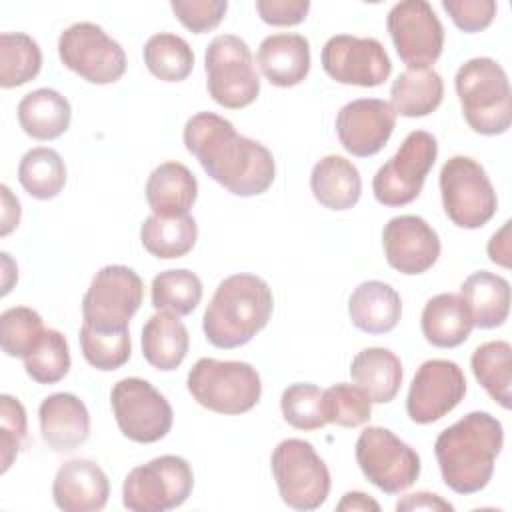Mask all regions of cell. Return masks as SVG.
Listing matches in <instances>:
<instances>
[{
	"instance_id": "obj_31",
	"label": "cell",
	"mask_w": 512,
	"mask_h": 512,
	"mask_svg": "<svg viewBox=\"0 0 512 512\" xmlns=\"http://www.w3.org/2000/svg\"><path fill=\"white\" fill-rule=\"evenodd\" d=\"M444 98L442 76L432 68H408L392 82L390 106L406 118L432 114Z\"/></svg>"
},
{
	"instance_id": "obj_28",
	"label": "cell",
	"mask_w": 512,
	"mask_h": 512,
	"mask_svg": "<svg viewBox=\"0 0 512 512\" xmlns=\"http://www.w3.org/2000/svg\"><path fill=\"white\" fill-rule=\"evenodd\" d=\"M350 376L354 384L370 398V402L386 404L394 400L400 390L402 362L388 348H364L354 356Z\"/></svg>"
},
{
	"instance_id": "obj_10",
	"label": "cell",
	"mask_w": 512,
	"mask_h": 512,
	"mask_svg": "<svg viewBox=\"0 0 512 512\" xmlns=\"http://www.w3.org/2000/svg\"><path fill=\"white\" fill-rule=\"evenodd\" d=\"M144 296L142 278L128 266L108 264L100 268L82 298V320L100 332L128 330Z\"/></svg>"
},
{
	"instance_id": "obj_12",
	"label": "cell",
	"mask_w": 512,
	"mask_h": 512,
	"mask_svg": "<svg viewBox=\"0 0 512 512\" xmlns=\"http://www.w3.org/2000/svg\"><path fill=\"white\" fill-rule=\"evenodd\" d=\"M356 462L368 482L386 494L408 490L420 476L418 452L382 426H368L360 432Z\"/></svg>"
},
{
	"instance_id": "obj_33",
	"label": "cell",
	"mask_w": 512,
	"mask_h": 512,
	"mask_svg": "<svg viewBox=\"0 0 512 512\" xmlns=\"http://www.w3.org/2000/svg\"><path fill=\"white\" fill-rule=\"evenodd\" d=\"M470 366L478 384L502 408L512 406V346L506 340H490L480 344Z\"/></svg>"
},
{
	"instance_id": "obj_39",
	"label": "cell",
	"mask_w": 512,
	"mask_h": 512,
	"mask_svg": "<svg viewBox=\"0 0 512 512\" xmlns=\"http://www.w3.org/2000/svg\"><path fill=\"white\" fill-rule=\"evenodd\" d=\"M42 316L28 306H14L0 316V344L6 356L26 358L42 340Z\"/></svg>"
},
{
	"instance_id": "obj_30",
	"label": "cell",
	"mask_w": 512,
	"mask_h": 512,
	"mask_svg": "<svg viewBox=\"0 0 512 512\" xmlns=\"http://www.w3.org/2000/svg\"><path fill=\"white\" fill-rule=\"evenodd\" d=\"M70 118V102L52 88L32 90L18 102L20 128L34 140H56L68 130Z\"/></svg>"
},
{
	"instance_id": "obj_7",
	"label": "cell",
	"mask_w": 512,
	"mask_h": 512,
	"mask_svg": "<svg viewBox=\"0 0 512 512\" xmlns=\"http://www.w3.org/2000/svg\"><path fill=\"white\" fill-rule=\"evenodd\" d=\"M272 474L286 506L316 510L330 494V472L314 446L300 438L282 440L270 458Z\"/></svg>"
},
{
	"instance_id": "obj_13",
	"label": "cell",
	"mask_w": 512,
	"mask_h": 512,
	"mask_svg": "<svg viewBox=\"0 0 512 512\" xmlns=\"http://www.w3.org/2000/svg\"><path fill=\"white\" fill-rule=\"evenodd\" d=\"M62 64L90 84H112L126 72V52L94 22H76L58 38Z\"/></svg>"
},
{
	"instance_id": "obj_20",
	"label": "cell",
	"mask_w": 512,
	"mask_h": 512,
	"mask_svg": "<svg viewBox=\"0 0 512 512\" xmlns=\"http://www.w3.org/2000/svg\"><path fill=\"white\" fill-rule=\"evenodd\" d=\"M110 496L106 472L88 458L64 462L52 482V498L64 512L102 510Z\"/></svg>"
},
{
	"instance_id": "obj_29",
	"label": "cell",
	"mask_w": 512,
	"mask_h": 512,
	"mask_svg": "<svg viewBox=\"0 0 512 512\" xmlns=\"http://www.w3.org/2000/svg\"><path fill=\"white\" fill-rule=\"evenodd\" d=\"M190 346L186 326L176 314L156 312L142 328V356L146 362L162 372L176 370Z\"/></svg>"
},
{
	"instance_id": "obj_9",
	"label": "cell",
	"mask_w": 512,
	"mask_h": 512,
	"mask_svg": "<svg viewBox=\"0 0 512 512\" xmlns=\"http://www.w3.org/2000/svg\"><path fill=\"white\" fill-rule=\"evenodd\" d=\"M440 194L446 216L466 230L492 220L498 198L486 170L470 156H452L440 170Z\"/></svg>"
},
{
	"instance_id": "obj_35",
	"label": "cell",
	"mask_w": 512,
	"mask_h": 512,
	"mask_svg": "<svg viewBox=\"0 0 512 512\" xmlns=\"http://www.w3.org/2000/svg\"><path fill=\"white\" fill-rule=\"evenodd\" d=\"M142 54L150 74L162 82H182L194 68V52L190 44L172 32L150 36Z\"/></svg>"
},
{
	"instance_id": "obj_37",
	"label": "cell",
	"mask_w": 512,
	"mask_h": 512,
	"mask_svg": "<svg viewBox=\"0 0 512 512\" xmlns=\"http://www.w3.org/2000/svg\"><path fill=\"white\" fill-rule=\"evenodd\" d=\"M150 296L152 306L158 312L188 316L202 300V282L192 270L186 268L164 270L154 276Z\"/></svg>"
},
{
	"instance_id": "obj_18",
	"label": "cell",
	"mask_w": 512,
	"mask_h": 512,
	"mask_svg": "<svg viewBox=\"0 0 512 512\" xmlns=\"http://www.w3.org/2000/svg\"><path fill=\"white\" fill-rule=\"evenodd\" d=\"M396 112L378 98H358L344 104L336 116V134L346 152L358 158L378 154L390 140Z\"/></svg>"
},
{
	"instance_id": "obj_47",
	"label": "cell",
	"mask_w": 512,
	"mask_h": 512,
	"mask_svg": "<svg viewBox=\"0 0 512 512\" xmlns=\"http://www.w3.org/2000/svg\"><path fill=\"white\" fill-rule=\"evenodd\" d=\"M396 510L404 512V510H430V512H452L454 506L444 500L438 494L432 492H414V494H406L404 498H400L396 502Z\"/></svg>"
},
{
	"instance_id": "obj_6",
	"label": "cell",
	"mask_w": 512,
	"mask_h": 512,
	"mask_svg": "<svg viewBox=\"0 0 512 512\" xmlns=\"http://www.w3.org/2000/svg\"><path fill=\"white\" fill-rule=\"evenodd\" d=\"M204 70L208 94L224 108H246L260 94V78L250 46L240 36H216L206 48Z\"/></svg>"
},
{
	"instance_id": "obj_27",
	"label": "cell",
	"mask_w": 512,
	"mask_h": 512,
	"mask_svg": "<svg viewBox=\"0 0 512 512\" xmlns=\"http://www.w3.org/2000/svg\"><path fill=\"white\" fill-rule=\"evenodd\" d=\"M314 198L330 210L352 208L362 194V178L358 168L344 156L330 154L318 160L310 174Z\"/></svg>"
},
{
	"instance_id": "obj_40",
	"label": "cell",
	"mask_w": 512,
	"mask_h": 512,
	"mask_svg": "<svg viewBox=\"0 0 512 512\" xmlns=\"http://www.w3.org/2000/svg\"><path fill=\"white\" fill-rule=\"evenodd\" d=\"M80 348L86 362L102 372L118 370L130 358V332H100L86 324L80 328Z\"/></svg>"
},
{
	"instance_id": "obj_41",
	"label": "cell",
	"mask_w": 512,
	"mask_h": 512,
	"mask_svg": "<svg viewBox=\"0 0 512 512\" xmlns=\"http://www.w3.org/2000/svg\"><path fill=\"white\" fill-rule=\"evenodd\" d=\"M284 420L298 430H320L328 424L324 414V390L316 384L298 382L280 396Z\"/></svg>"
},
{
	"instance_id": "obj_38",
	"label": "cell",
	"mask_w": 512,
	"mask_h": 512,
	"mask_svg": "<svg viewBox=\"0 0 512 512\" xmlns=\"http://www.w3.org/2000/svg\"><path fill=\"white\" fill-rule=\"evenodd\" d=\"M26 374L38 384H56L70 370V348L68 340L62 332L54 328H46L42 340L36 348L22 358Z\"/></svg>"
},
{
	"instance_id": "obj_43",
	"label": "cell",
	"mask_w": 512,
	"mask_h": 512,
	"mask_svg": "<svg viewBox=\"0 0 512 512\" xmlns=\"http://www.w3.org/2000/svg\"><path fill=\"white\" fill-rule=\"evenodd\" d=\"M28 438L26 410L22 402L10 394L0 396V454L2 472H6Z\"/></svg>"
},
{
	"instance_id": "obj_26",
	"label": "cell",
	"mask_w": 512,
	"mask_h": 512,
	"mask_svg": "<svg viewBox=\"0 0 512 512\" xmlns=\"http://www.w3.org/2000/svg\"><path fill=\"white\" fill-rule=\"evenodd\" d=\"M460 298L472 316V324L482 330L502 326L508 318L510 284L494 272L478 270L470 274L460 286Z\"/></svg>"
},
{
	"instance_id": "obj_1",
	"label": "cell",
	"mask_w": 512,
	"mask_h": 512,
	"mask_svg": "<svg viewBox=\"0 0 512 512\" xmlns=\"http://www.w3.org/2000/svg\"><path fill=\"white\" fill-rule=\"evenodd\" d=\"M184 146L204 172L234 196H258L276 176L272 152L236 132L230 120L214 112H198L184 126Z\"/></svg>"
},
{
	"instance_id": "obj_42",
	"label": "cell",
	"mask_w": 512,
	"mask_h": 512,
	"mask_svg": "<svg viewBox=\"0 0 512 512\" xmlns=\"http://www.w3.org/2000/svg\"><path fill=\"white\" fill-rule=\"evenodd\" d=\"M324 414L330 424L356 428L370 420L372 402L358 386L338 382L324 390Z\"/></svg>"
},
{
	"instance_id": "obj_32",
	"label": "cell",
	"mask_w": 512,
	"mask_h": 512,
	"mask_svg": "<svg viewBox=\"0 0 512 512\" xmlns=\"http://www.w3.org/2000/svg\"><path fill=\"white\" fill-rule=\"evenodd\" d=\"M198 238V224L196 220L186 216H148L140 226V240L142 246L156 258L172 260L186 256Z\"/></svg>"
},
{
	"instance_id": "obj_2",
	"label": "cell",
	"mask_w": 512,
	"mask_h": 512,
	"mask_svg": "<svg viewBox=\"0 0 512 512\" xmlns=\"http://www.w3.org/2000/svg\"><path fill=\"white\" fill-rule=\"evenodd\" d=\"M504 446L502 422L488 412H470L442 430L434 454L444 484L456 494H474L488 486L494 462Z\"/></svg>"
},
{
	"instance_id": "obj_34",
	"label": "cell",
	"mask_w": 512,
	"mask_h": 512,
	"mask_svg": "<svg viewBox=\"0 0 512 512\" xmlns=\"http://www.w3.org/2000/svg\"><path fill=\"white\" fill-rule=\"evenodd\" d=\"M18 182L36 200L56 198L66 184L62 156L48 146L28 150L18 164Z\"/></svg>"
},
{
	"instance_id": "obj_23",
	"label": "cell",
	"mask_w": 512,
	"mask_h": 512,
	"mask_svg": "<svg viewBox=\"0 0 512 512\" xmlns=\"http://www.w3.org/2000/svg\"><path fill=\"white\" fill-rule=\"evenodd\" d=\"M348 314L358 330L366 334H386L400 322L402 300L390 284L366 280L350 294Z\"/></svg>"
},
{
	"instance_id": "obj_4",
	"label": "cell",
	"mask_w": 512,
	"mask_h": 512,
	"mask_svg": "<svg viewBox=\"0 0 512 512\" xmlns=\"http://www.w3.org/2000/svg\"><path fill=\"white\" fill-rule=\"evenodd\" d=\"M468 126L484 136L504 134L512 124V92L506 70L492 58L464 62L454 78Z\"/></svg>"
},
{
	"instance_id": "obj_8",
	"label": "cell",
	"mask_w": 512,
	"mask_h": 512,
	"mask_svg": "<svg viewBox=\"0 0 512 512\" xmlns=\"http://www.w3.org/2000/svg\"><path fill=\"white\" fill-rule=\"evenodd\" d=\"M192 488L194 474L188 460L164 454L126 474L122 502L132 512H166L182 506Z\"/></svg>"
},
{
	"instance_id": "obj_48",
	"label": "cell",
	"mask_w": 512,
	"mask_h": 512,
	"mask_svg": "<svg viewBox=\"0 0 512 512\" xmlns=\"http://www.w3.org/2000/svg\"><path fill=\"white\" fill-rule=\"evenodd\" d=\"M486 250H488V258L494 264L502 268H510V220H506L502 228L492 234Z\"/></svg>"
},
{
	"instance_id": "obj_11",
	"label": "cell",
	"mask_w": 512,
	"mask_h": 512,
	"mask_svg": "<svg viewBox=\"0 0 512 512\" xmlns=\"http://www.w3.org/2000/svg\"><path fill=\"white\" fill-rule=\"evenodd\" d=\"M438 156V142L426 130L410 132L396 154L382 164L372 180L374 198L390 208L414 202Z\"/></svg>"
},
{
	"instance_id": "obj_16",
	"label": "cell",
	"mask_w": 512,
	"mask_h": 512,
	"mask_svg": "<svg viewBox=\"0 0 512 512\" xmlns=\"http://www.w3.org/2000/svg\"><path fill=\"white\" fill-rule=\"evenodd\" d=\"M322 68L340 84L374 88L388 80L392 62L376 38L338 34L322 48Z\"/></svg>"
},
{
	"instance_id": "obj_49",
	"label": "cell",
	"mask_w": 512,
	"mask_h": 512,
	"mask_svg": "<svg viewBox=\"0 0 512 512\" xmlns=\"http://www.w3.org/2000/svg\"><path fill=\"white\" fill-rule=\"evenodd\" d=\"M2 192V236H8L20 222V202L12 196L10 188L6 184L0 186Z\"/></svg>"
},
{
	"instance_id": "obj_36",
	"label": "cell",
	"mask_w": 512,
	"mask_h": 512,
	"mask_svg": "<svg viewBox=\"0 0 512 512\" xmlns=\"http://www.w3.org/2000/svg\"><path fill=\"white\" fill-rule=\"evenodd\" d=\"M42 52L38 42L24 32L0 34V86L16 88L38 76Z\"/></svg>"
},
{
	"instance_id": "obj_50",
	"label": "cell",
	"mask_w": 512,
	"mask_h": 512,
	"mask_svg": "<svg viewBox=\"0 0 512 512\" xmlns=\"http://www.w3.org/2000/svg\"><path fill=\"white\" fill-rule=\"evenodd\" d=\"M336 510H340V512H344V510H364V512H368V510H372V512H378L380 510V504L376 502V500H372L368 494H364V492H346L344 496H342V500L338 502V506H336Z\"/></svg>"
},
{
	"instance_id": "obj_19",
	"label": "cell",
	"mask_w": 512,
	"mask_h": 512,
	"mask_svg": "<svg viewBox=\"0 0 512 512\" xmlns=\"http://www.w3.org/2000/svg\"><path fill=\"white\" fill-rule=\"evenodd\" d=\"M386 262L400 274H422L430 270L440 256V238L436 230L420 216L402 214L388 220L382 230Z\"/></svg>"
},
{
	"instance_id": "obj_44",
	"label": "cell",
	"mask_w": 512,
	"mask_h": 512,
	"mask_svg": "<svg viewBox=\"0 0 512 512\" xmlns=\"http://www.w3.org/2000/svg\"><path fill=\"white\" fill-rule=\"evenodd\" d=\"M172 12L176 18L194 34H204L214 30L226 10L228 2L226 0H172L170 2Z\"/></svg>"
},
{
	"instance_id": "obj_15",
	"label": "cell",
	"mask_w": 512,
	"mask_h": 512,
	"mask_svg": "<svg viewBox=\"0 0 512 512\" xmlns=\"http://www.w3.org/2000/svg\"><path fill=\"white\" fill-rule=\"evenodd\" d=\"M386 26L400 60L408 68H430L444 48V28L426 0H404L392 6Z\"/></svg>"
},
{
	"instance_id": "obj_22",
	"label": "cell",
	"mask_w": 512,
	"mask_h": 512,
	"mask_svg": "<svg viewBox=\"0 0 512 512\" xmlns=\"http://www.w3.org/2000/svg\"><path fill=\"white\" fill-rule=\"evenodd\" d=\"M256 62L270 84L296 86L310 72V42L302 34H270L260 42Z\"/></svg>"
},
{
	"instance_id": "obj_5",
	"label": "cell",
	"mask_w": 512,
	"mask_h": 512,
	"mask_svg": "<svg viewBox=\"0 0 512 512\" xmlns=\"http://www.w3.org/2000/svg\"><path fill=\"white\" fill-rule=\"evenodd\" d=\"M192 398L218 414H244L262 396V382L256 368L238 360L200 358L188 372Z\"/></svg>"
},
{
	"instance_id": "obj_25",
	"label": "cell",
	"mask_w": 512,
	"mask_h": 512,
	"mask_svg": "<svg viewBox=\"0 0 512 512\" xmlns=\"http://www.w3.org/2000/svg\"><path fill=\"white\" fill-rule=\"evenodd\" d=\"M420 326L424 338L436 348H456L464 344L474 328L464 300L460 294L450 292L436 294L424 304Z\"/></svg>"
},
{
	"instance_id": "obj_24",
	"label": "cell",
	"mask_w": 512,
	"mask_h": 512,
	"mask_svg": "<svg viewBox=\"0 0 512 512\" xmlns=\"http://www.w3.org/2000/svg\"><path fill=\"white\" fill-rule=\"evenodd\" d=\"M146 202L156 216H186L198 196L196 176L180 162H164L146 182Z\"/></svg>"
},
{
	"instance_id": "obj_3",
	"label": "cell",
	"mask_w": 512,
	"mask_h": 512,
	"mask_svg": "<svg viewBox=\"0 0 512 512\" xmlns=\"http://www.w3.org/2000/svg\"><path fill=\"white\" fill-rule=\"evenodd\" d=\"M272 308V290L260 276L232 274L218 284L204 312V336L216 348L244 346L268 324Z\"/></svg>"
},
{
	"instance_id": "obj_17",
	"label": "cell",
	"mask_w": 512,
	"mask_h": 512,
	"mask_svg": "<svg viewBox=\"0 0 512 512\" xmlns=\"http://www.w3.org/2000/svg\"><path fill=\"white\" fill-rule=\"evenodd\" d=\"M466 394V378L462 368L444 358H432L416 370L408 398L406 412L416 424H432L452 412Z\"/></svg>"
},
{
	"instance_id": "obj_21",
	"label": "cell",
	"mask_w": 512,
	"mask_h": 512,
	"mask_svg": "<svg viewBox=\"0 0 512 512\" xmlns=\"http://www.w3.org/2000/svg\"><path fill=\"white\" fill-rule=\"evenodd\" d=\"M42 440L58 454H70L90 436V414L86 404L70 394L56 392L38 408Z\"/></svg>"
},
{
	"instance_id": "obj_14",
	"label": "cell",
	"mask_w": 512,
	"mask_h": 512,
	"mask_svg": "<svg viewBox=\"0 0 512 512\" xmlns=\"http://www.w3.org/2000/svg\"><path fill=\"white\" fill-rule=\"evenodd\" d=\"M110 404L120 432L138 444L162 440L174 420L170 402L142 378H122L112 386Z\"/></svg>"
},
{
	"instance_id": "obj_46",
	"label": "cell",
	"mask_w": 512,
	"mask_h": 512,
	"mask_svg": "<svg viewBox=\"0 0 512 512\" xmlns=\"http://www.w3.org/2000/svg\"><path fill=\"white\" fill-rule=\"evenodd\" d=\"M310 10L308 0H258L256 12L270 26H296Z\"/></svg>"
},
{
	"instance_id": "obj_45",
	"label": "cell",
	"mask_w": 512,
	"mask_h": 512,
	"mask_svg": "<svg viewBox=\"0 0 512 512\" xmlns=\"http://www.w3.org/2000/svg\"><path fill=\"white\" fill-rule=\"evenodd\" d=\"M442 8L464 32H480L488 28L498 10L494 0H442Z\"/></svg>"
}]
</instances>
